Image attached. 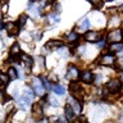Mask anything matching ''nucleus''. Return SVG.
I'll return each instance as SVG.
<instances>
[{
    "label": "nucleus",
    "mask_w": 123,
    "mask_h": 123,
    "mask_svg": "<svg viewBox=\"0 0 123 123\" xmlns=\"http://www.w3.org/2000/svg\"><path fill=\"white\" fill-rule=\"evenodd\" d=\"M69 91H71V95L73 99L76 100H81L83 99V88L80 83H76V82H72L71 86H69Z\"/></svg>",
    "instance_id": "obj_1"
},
{
    "label": "nucleus",
    "mask_w": 123,
    "mask_h": 123,
    "mask_svg": "<svg viewBox=\"0 0 123 123\" xmlns=\"http://www.w3.org/2000/svg\"><path fill=\"white\" fill-rule=\"evenodd\" d=\"M123 40V35H122V30H113L108 33V41L111 44H119Z\"/></svg>",
    "instance_id": "obj_2"
},
{
    "label": "nucleus",
    "mask_w": 123,
    "mask_h": 123,
    "mask_svg": "<svg viewBox=\"0 0 123 123\" xmlns=\"http://www.w3.org/2000/svg\"><path fill=\"white\" fill-rule=\"evenodd\" d=\"M31 86H32V90L36 95H42L44 94V86H42L41 78H33L32 82H31Z\"/></svg>",
    "instance_id": "obj_3"
},
{
    "label": "nucleus",
    "mask_w": 123,
    "mask_h": 123,
    "mask_svg": "<svg viewBox=\"0 0 123 123\" xmlns=\"http://www.w3.org/2000/svg\"><path fill=\"white\" fill-rule=\"evenodd\" d=\"M122 87V82L119 80H110L109 82L106 83V88L109 90L110 92H115V91H119Z\"/></svg>",
    "instance_id": "obj_4"
},
{
    "label": "nucleus",
    "mask_w": 123,
    "mask_h": 123,
    "mask_svg": "<svg viewBox=\"0 0 123 123\" xmlns=\"http://www.w3.org/2000/svg\"><path fill=\"white\" fill-rule=\"evenodd\" d=\"M65 77H67V80H71V81H76L77 78L80 77V72L78 69L76 67H69L67 73H65Z\"/></svg>",
    "instance_id": "obj_5"
},
{
    "label": "nucleus",
    "mask_w": 123,
    "mask_h": 123,
    "mask_svg": "<svg viewBox=\"0 0 123 123\" xmlns=\"http://www.w3.org/2000/svg\"><path fill=\"white\" fill-rule=\"evenodd\" d=\"M85 38L88 42H98L100 40V33L96 32V31H88V32L85 35Z\"/></svg>",
    "instance_id": "obj_6"
},
{
    "label": "nucleus",
    "mask_w": 123,
    "mask_h": 123,
    "mask_svg": "<svg viewBox=\"0 0 123 123\" xmlns=\"http://www.w3.org/2000/svg\"><path fill=\"white\" fill-rule=\"evenodd\" d=\"M32 115H33V118L35 119H41L42 118V115H44V113H42V106H41V104H33V106H32Z\"/></svg>",
    "instance_id": "obj_7"
},
{
    "label": "nucleus",
    "mask_w": 123,
    "mask_h": 123,
    "mask_svg": "<svg viewBox=\"0 0 123 123\" xmlns=\"http://www.w3.org/2000/svg\"><path fill=\"white\" fill-rule=\"evenodd\" d=\"M21 98L25 100V101L28 104V105H31V103L33 101V98H35L33 91H32V90H30V88H26V90L23 91V95L21 96Z\"/></svg>",
    "instance_id": "obj_8"
},
{
    "label": "nucleus",
    "mask_w": 123,
    "mask_h": 123,
    "mask_svg": "<svg viewBox=\"0 0 123 123\" xmlns=\"http://www.w3.org/2000/svg\"><path fill=\"white\" fill-rule=\"evenodd\" d=\"M5 30H6V32H8L9 36H14V35L18 33L19 27H18L17 23H8V25L5 26Z\"/></svg>",
    "instance_id": "obj_9"
},
{
    "label": "nucleus",
    "mask_w": 123,
    "mask_h": 123,
    "mask_svg": "<svg viewBox=\"0 0 123 123\" xmlns=\"http://www.w3.org/2000/svg\"><path fill=\"white\" fill-rule=\"evenodd\" d=\"M114 55H111V54H109V55H104L100 58V64H103V65H113L114 63Z\"/></svg>",
    "instance_id": "obj_10"
},
{
    "label": "nucleus",
    "mask_w": 123,
    "mask_h": 123,
    "mask_svg": "<svg viewBox=\"0 0 123 123\" xmlns=\"http://www.w3.org/2000/svg\"><path fill=\"white\" fill-rule=\"evenodd\" d=\"M21 58H22V60H23V64H25L26 69H27V71H30L31 67H32V64H33L32 58H31L30 55H27V54H22Z\"/></svg>",
    "instance_id": "obj_11"
},
{
    "label": "nucleus",
    "mask_w": 123,
    "mask_h": 123,
    "mask_svg": "<svg viewBox=\"0 0 123 123\" xmlns=\"http://www.w3.org/2000/svg\"><path fill=\"white\" fill-rule=\"evenodd\" d=\"M81 80H82L85 83H92V81H94V74H92L90 71H85L82 73V76H81Z\"/></svg>",
    "instance_id": "obj_12"
},
{
    "label": "nucleus",
    "mask_w": 123,
    "mask_h": 123,
    "mask_svg": "<svg viewBox=\"0 0 123 123\" xmlns=\"http://www.w3.org/2000/svg\"><path fill=\"white\" fill-rule=\"evenodd\" d=\"M69 105L73 106V110H74L76 113H80V111L82 110V105L80 104V101L76 100V99H73V98L69 99Z\"/></svg>",
    "instance_id": "obj_13"
},
{
    "label": "nucleus",
    "mask_w": 123,
    "mask_h": 123,
    "mask_svg": "<svg viewBox=\"0 0 123 123\" xmlns=\"http://www.w3.org/2000/svg\"><path fill=\"white\" fill-rule=\"evenodd\" d=\"M64 111H65V117H67L68 121H72V119L76 117V111L73 110V108H72L71 105H69V104H68L67 106H65Z\"/></svg>",
    "instance_id": "obj_14"
},
{
    "label": "nucleus",
    "mask_w": 123,
    "mask_h": 123,
    "mask_svg": "<svg viewBox=\"0 0 123 123\" xmlns=\"http://www.w3.org/2000/svg\"><path fill=\"white\" fill-rule=\"evenodd\" d=\"M53 91L55 92L56 95H62V96L65 94V88L62 86V85H54V86H53Z\"/></svg>",
    "instance_id": "obj_15"
},
{
    "label": "nucleus",
    "mask_w": 123,
    "mask_h": 123,
    "mask_svg": "<svg viewBox=\"0 0 123 123\" xmlns=\"http://www.w3.org/2000/svg\"><path fill=\"white\" fill-rule=\"evenodd\" d=\"M8 81H9V77L4 73H0V87H5L8 85Z\"/></svg>",
    "instance_id": "obj_16"
},
{
    "label": "nucleus",
    "mask_w": 123,
    "mask_h": 123,
    "mask_svg": "<svg viewBox=\"0 0 123 123\" xmlns=\"http://www.w3.org/2000/svg\"><path fill=\"white\" fill-rule=\"evenodd\" d=\"M110 50L111 51H115V53H119L123 50V44L119 42V44H111L110 45Z\"/></svg>",
    "instance_id": "obj_17"
},
{
    "label": "nucleus",
    "mask_w": 123,
    "mask_h": 123,
    "mask_svg": "<svg viewBox=\"0 0 123 123\" xmlns=\"http://www.w3.org/2000/svg\"><path fill=\"white\" fill-rule=\"evenodd\" d=\"M8 77H9L12 81L17 80V78H18V73H17V71H15L14 68H9V71H8Z\"/></svg>",
    "instance_id": "obj_18"
},
{
    "label": "nucleus",
    "mask_w": 123,
    "mask_h": 123,
    "mask_svg": "<svg viewBox=\"0 0 123 123\" xmlns=\"http://www.w3.org/2000/svg\"><path fill=\"white\" fill-rule=\"evenodd\" d=\"M10 54L12 55H18V54H21V48H19L18 44H14L10 48Z\"/></svg>",
    "instance_id": "obj_19"
},
{
    "label": "nucleus",
    "mask_w": 123,
    "mask_h": 123,
    "mask_svg": "<svg viewBox=\"0 0 123 123\" xmlns=\"http://www.w3.org/2000/svg\"><path fill=\"white\" fill-rule=\"evenodd\" d=\"M88 27H90V21H88V19H83V21L80 23V30L81 31H86Z\"/></svg>",
    "instance_id": "obj_20"
},
{
    "label": "nucleus",
    "mask_w": 123,
    "mask_h": 123,
    "mask_svg": "<svg viewBox=\"0 0 123 123\" xmlns=\"http://www.w3.org/2000/svg\"><path fill=\"white\" fill-rule=\"evenodd\" d=\"M67 38H68V41H76L77 38H78V36H77L76 32H71V33L67 36Z\"/></svg>",
    "instance_id": "obj_21"
},
{
    "label": "nucleus",
    "mask_w": 123,
    "mask_h": 123,
    "mask_svg": "<svg viewBox=\"0 0 123 123\" xmlns=\"http://www.w3.org/2000/svg\"><path fill=\"white\" fill-rule=\"evenodd\" d=\"M41 81H42V83L45 85V87H46V90H51V86H50V83H49V81L45 78V77H41Z\"/></svg>",
    "instance_id": "obj_22"
},
{
    "label": "nucleus",
    "mask_w": 123,
    "mask_h": 123,
    "mask_svg": "<svg viewBox=\"0 0 123 123\" xmlns=\"http://www.w3.org/2000/svg\"><path fill=\"white\" fill-rule=\"evenodd\" d=\"M115 63H117V68L121 69V71H123V58H119Z\"/></svg>",
    "instance_id": "obj_23"
},
{
    "label": "nucleus",
    "mask_w": 123,
    "mask_h": 123,
    "mask_svg": "<svg viewBox=\"0 0 123 123\" xmlns=\"http://www.w3.org/2000/svg\"><path fill=\"white\" fill-rule=\"evenodd\" d=\"M26 19H27V17H26V15H22V17L21 18H19V22H18V27L19 26H25V23H26Z\"/></svg>",
    "instance_id": "obj_24"
},
{
    "label": "nucleus",
    "mask_w": 123,
    "mask_h": 123,
    "mask_svg": "<svg viewBox=\"0 0 123 123\" xmlns=\"http://www.w3.org/2000/svg\"><path fill=\"white\" fill-rule=\"evenodd\" d=\"M49 101H50V104H51L53 106H58V105H59V104H58V101H56V99L53 98V96H50V98H49Z\"/></svg>",
    "instance_id": "obj_25"
},
{
    "label": "nucleus",
    "mask_w": 123,
    "mask_h": 123,
    "mask_svg": "<svg viewBox=\"0 0 123 123\" xmlns=\"http://www.w3.org/2000/svg\"><path fill=\"white\" fill-rule=\"evenodd\" d=\"M62 45V42L60 41H55V40H54L53 42H49V44H48V46H60Z\"/></svg>",
    "instance_id": "obj_26"
},
{
    "label": "nucleus",
    "mask_w": 123,
    "mask_h": 123,
    "mask_svg": "<svg viewBox=\"0 0 123 123\" xmlns=\"http://www.w3.org/2000/svg\"><path fill=\"white\" fill-rule=\"evenodd\" d=\"M68 50L67 49H65V48H63V49H59V54H60V55H63V56H67L68 55Z\"/></svg>",
    "instance_id": "obj_27"
},
{
    "label": "nucleus",
    "mask_w": 123,
    "mask_h": 123,
    "mask_svg": "<svg viewBox=\"0 0 123 123\" xmlns=\"http://www.w3.org/2000/svg\"><path fill=\"white\" fill-rule=\"evenodd\" d=\"M105 45H106V41H101V42H99V44H98V46H99V48H105Z\"/></svg>",
    "instance_id": "obj_28"
},
{
    "label": "nucleus",
    "mask_w": 123,
    "mask_h": 123,
    "mask_svg": "<svg viewBox=\"0 0 123 123\" xmlns=\"http://www.w3.org/2000/svg\"><path fill=\"white\" fill-rule=\"evenodd\" d=\"M92 4H94L95 6H101L103 4H104V3H92Z\"/></svg>",
    "instance_id": "obj_29"
},
{
    "label": "nucleus",
    "mask_w": 123,
    "mask_h": 123,
    "mask_svg": "<svg viewBox=\"0 0 123 123\" xmlns=\"http://www.w3.org/2000/svg\"><path fill=\"white\" fill-rule=\"evenodd\" d=\"M121 122H123V110H122V113H121Z\"/></svg>",
    "instance_id": "obj_30"
},
{
    "label": "nucleus",
    "mask_w": 123,
    "mask_h": 123,
    "mask_svg": "<svg viewBox=\"0 0 123 123\" xmlns=\"http://www.w3.org/2000/svg\"><path fill=\"white\" fill-rule=\"evenodd\" d=\"M56 123H64V121H63V119H62V118H60V119H59V121H58Z\"/></svg>",
    "instance_id": "obj_31"
},
{
    "label": "nucleus",
    "mask_w": 123,
    "mask_h": 123,
    "mask_svg": "<svg viewBox=\"0 0 123 123\" xmlns=\"http://www.w3.org/2000/svg\"><path fill=\"white\" fill-rule=\"evenodd\" d=\"M121 10H122V12H123V5H122V6H121Z\"/></svg>",
    "instance_id": "obj_32"
},
{
    "label": "nucleus",
    "mask_w": 123,
    "mask_h": 123,
    "mask_svg": "<svg viewBox=\"0 0 123 123\" xmlns=\"http://www.w3.org/2000/svg\"><path fill=\"white\" fill-rule=\"evenodd\" d=\"M0 30H1V25H0Z\"/></svg>",
    "instance_id": "obj_33"
},
{
    "label": "nucleus",
    "mask_w": 123,
    "mask_h": 123,
    "mask_svg": "<svg viewBox=\"0 0 123 123\" xmlns=\"http://www.w3.org/2000/svg\"><path fill=\"white\" fill-rule=\"evenodd\" d=\"M122 80H123V74H122Z\"/></svg>",
    "instance_id": "obj_34"
},
{
    "label": "nucleus",
    "mask_w": 123,
    "mask_h": 123,
    "mask_svg": "<svg viewBox=\"0 0 123 123\" xmlns=\"http://www.w3.org/2000/svg\"><path fill=\"white\" fill-rule=\"evenodd\" d=\"M122 35H123V32H122Z\"/></svg>",
    "instance_id": "obj_35"
}]
</instances>
